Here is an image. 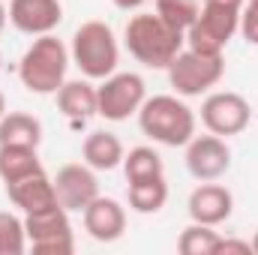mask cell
Instances as JSON below:
<instances>
[{"instance_id": "obj_1", "label": "cell", "mask_w": 258, "mask_h": 255, "mask_svg": "<svg viewBox=\"0 0 258 255\" xmlns=\"http://www.w3.org/2000/svg\"><path fill=\"white\" fill-rule=\"evenodd\" d=\"M123 39H126L129 54L138 63L150 66V69H168V63L183 51L186 33L165 24L156 12H141L129 18Z\"/></svg>"}, {"instance_id": "obj_2", "label": "cell", "mask_w": 258, "mask_h": 255, "mask_svg": "<svg viewBox=\"0 0 258 255\" xmlns=\"http://www.w3.org/2000/svg\"><path fill=\"white\" fill-rule=\"evenodd\" d=\"M138 126L147 138L165 147H183L195 138V114L177 96H153L138 108Z\"/></svg>"}, {"instance_id": "obj_3", "label": "cell", "mask_w": 258, "mask_h": 255, "mask_svg": "<svg viewBox=\"0 0 258 255\" xmlns=\"http://www.w3.org/2000/svg\"><path fill=\"white\" fill-rule=\"evenodd\" d=\"M66 66H69L66 45L57 36L45 33V36H36L33 45L24 51L18 63V78L30 93H39V96L57 93L66 81Z\"/></svg>"}, {"instance_id": "obj_4", "label": "cell", "mask_w": 258, "mask_h": 255, "mask_svg": "<svg viewBox=\"0 0 258 255\" xmlns=\"http://www.w3.org/2000/svg\"><path fill=\"white\" fill-rule=\"evenodd\" d=\"M117 39L105 21H87L72 36V60L87 78H108L117 69Z\"/></svg>"}, {"instance_id": "obj_5", "label": "cell", "mask_w": 258, "mask_h": 255, "mask_svg": "<svg viewBox=\"0 0 258 255\" xmlns=\"http://www.w3.org/2000/svg\"><path fill=\"white\" fill-rule=\"evenodd\" d=\"M240 12L243 9H228L216 3H204L198 9V18L186 30V45L198 54H222L228 39L240 27Z\"/></svg>"}, {"instance_id": "obj_6", "label": "cell", "mask_w": 258, "mask_h": 255, "mask_svg": "<svg viewBox=\"0 0 258 255\" xmlns=\"http://www.w3.org/2000/svg\"><path fill=\"white\" fill-rule=\"evenodd\" d=\"M222 72H225L222 54H198L186 48L168 63V81L180 96H201L204 90L219 84Z\"/></svg>"}, {"instance_id": "obj_7", "label": "cell", "mask_w": 258, "mask_h": 255, "mask_svg": "<svg viewBox=\"0 0 258 255\" xmlns=\"http://www.w3.org/2000/svg\"><path fill=\"white\" fill-rule=\"evenodd\" d=\"M66 207H48L39 213H24V231L36 255H69L75 249L72 225Z\"/></svg>"}, {"instance_id": "obj_8", "label": "cell", "mask_w": 258, "mask_h": 255, "mask_svg": "<svg viewBox=\"0 0 258 255\" xmlns=\"http://www.w3.org/2000/svg\"><path fill=\"white\" fill-rule=\"evenodd\" d=\"M144 99H147V90H144L141 75H135V72H111L96 87V105H99L96 114L117 123V120H126L129 114H138Z\"/></svg>"}, {"instance_id": "obj_9", "label": "cell", "mask_w": 258, "mask_h": 255, "mask_svg": "<svg viewBox=\"0 0 258 255\" xmlns=\"http://www.w3.org/2000/svg\"><path fill=\"white\" fill-rule=\"evenodd\" d=\"M249 102L240 93L222 90V93H210L201 105V123L210 129L213 135H237L249 126Z\"/></svg>"}, {"instance_id": "obj_10", "label": "cell", "mask_w": 258, "mask_h": 255, "mask_svg": "<svg viewBox=\"0 0 258 255\" xmlns=\"http://www.w3.org/2000/svg\"><path fill=\"white\" fill-rule=\"evenodd\" d=\"M186 168L195 180H219L231 168V150L219 135H198L186 147Z\"/></svg>"}, {"instance_id": "obj_11", "label": "cell", "mask_w": 258, "mask_h": 255, "mask_svg": "<svg viewBox=\"0 0 258 255\" xmlns=\"http://www.w3.org/2000/svg\"><path fill=\"white\" fill-rule=\"evenodd\" d=\"M9 21L27 36H45L63 21L60 0H9Z\"/></svg>"}, {"instance_id": "obj_12", "label": "cell", "mask_w": 258, "mask_h": 255, "mask_svg": "<svg viewBox=\"0 0 258 255\" xmlns=\"http://www.w3.org/2000/svg\"><path fill=\"white\" fill-rule=\"evenodd\" d=\"M54 192H57L60 207L81 213L99 195V180L90 165H63L54 177Z\"/></svg>"}, {"instance_id": "obj_13", "label": "cell", "mask_w": 258, "mask_h": 255, "mask_svg": "<svg viewBox=\"0 0 258 255\" xmlns=\"http://www.w3.org/2000/svg\"><path fill=\"white\" fill-rule=\"evenodd\" d=\"M81 216H84V231L99 243H114L126 231V213H123L120 201H114V198L96 195L81 210Z\"/></svg>"}, {"instance_id": "obj_14", "label": "cell", "mask_w": 258, "mask_h": 255, "mask_svg": "<svg viewBox=\"0 0 258 255\" xmlns=\"http://www.w3.org/2000/svg\"><path fill=\"white\" fill-rule=\"evenodd\" d=\"M6 195L24 213H39V210H48V207L60 204L57 192H54V180L45 174V168H39L33 174H24L18 180H9L6 183Z\"/></svg>"}, {"instance_id": "obj_15", "label": "cell", "mask_w": 258, "mask_h": 255, "mask_svg": "<svg viewBox=\"0 0 258 255\" xmlns=\"http://www.w3.org/2000/svg\"><path fill=\"white\" fill-rule=\"evenodd\" d=\"M234 210V198L225 186H216L210 180H204L198 189H192L189 195V216L192 222H201V225H219L231 216Z\"/></svg>"}, {"instance_id": "obj_16", "label": "cell", "mask_w": 258, "mask_h": 255, "mask_svg": "<svg viewBox=\"0 0 258 255\" xmlns=\"http://www.w3.org/2000/svg\"><path fill=\"white\" fill-rule=\"evenodd\" d=\"M57 108L63 111V117H69L75 126L84 123L87 117L96 114V87L90 81H63L57 90Z\"/></svg>"}, {"instance_id": "obj_17", "label": "cell", "mask_w": 258, "mask_h": 255, "mask_svg": "<svg viewBox=\"0 0 258 255\" xmlns=\"http://www.w3.org/2000/svg\"><path fill=\"white\" fill-rule=\"evenodd\" d=\"M81 156H84V162H87L93 171H111V168H117V165L123 162L126 153H123V144H120V138H117L114 132L99 129V132H90V135L84 138Z\"/></svg>"}, {"instance_id": "obj_18", "label": "cell", "mask_w": 258, "mask_h": 255, "mask_svg": "<svg viewBox=\"0 0 258 255\" xmlns=\"http://www.w3.org/2000/svg\"><path fill=\"white\" fill-rule=\"evenodd\" d=\"M42 141V123L33 114L24 111H6L0 117V144H24L39 147Z\"/></svg>"}, {"instance_id": "obj_19", "label": "cell", "mask_w": 258, "mask_h": 255, "mask_svg": "<svg viewBox=\"0 0 258 255\" xmlns=\"http://www.w3.org/2000/svg\"><path fill=\"white\" fill-rule=\"evenodd\" d=\"M42 162L36 156V147H24V144H0V180H18L24 174L39 171Z\"/></svg>"}, {"instance_id": "obj_20", "label": "cell", "mask_w": 258, "mask_h": 255, "mask_svg": "<svg viewBox=\"0 0 258 255\" xmlns=\"http://www.w3.org/2000/svg\"><path fill=\"white\" fill-rule=\"evenodd\" d=\"M168 201V183L165 174L147 177V180H132L129 183V207L135 213H159Z\"/></svg>"}, {"instance_id": "obj_21", "label": "cell", "mask_w": 258, "mask_h": 255, "mask_svg": "<svg viewBox=\"0 0 258 255\" xmlns=\"http://www.w3.org/2000/svg\"><path fill=\"white\" fill-rule=\"evenodd\" d=\"M123 174L126 180H147V177H159L165 174V165H162V156L153 150V147H132L126 156H123Z\"/></svg>"}, {"instance_id": "obj_22", "label": "cell", "mask_w": 258, "mask_h": 255, "mask_svg": "<svg viewBox=\"0 0 258 255\" xmlns=\"http://www.w3.org/2000/svg\"><path fill=\"white\" fill-rule=\"evenodd\" d=\"M216 246H219V234L213 231V225H201V222L183 228L177 240L180 255H216Z\"/></svg>"}, {"instance_id": "obj_23", "label": "cell", "mask_w": 258, "mask_h": 255, "mask_svg": "<svg viewBox=\"0 0 258 255\" xmlns=\"http://www.w3.org/2000/svg\"><path fill=\"white\" fill-rule=\"evenodd\" d=\"M153 3H156V15L180 33H186L198 18V0H153Z\"/></svg>"}, {"instance_id": "obj_24", "label": "cell", "mask_w": 258, "mask_h": 255, "mask_svg": "<svg viewBox=\"0 0 258 255\" xmlns=\"http://www.w3.org/2000/svg\"><path fill=\"white\" fill-rule=\"evenodd\" d=\"M24 249H27L24 222L12 213L0 210V255H21Z\"/></svg>"}, {"instance_id": "obj_25", "label": "cell", "mask_w": 258, "mask_h": 255, "mask_svg": "<svg viewBox=\"0 0 258 255\" xmlns=\"http://www.w3.org/2000/svg\"><path fill=\"white\" fill-rule=\"evenodd\" d=\"M237 30L243 33V39H246L249 45H258V6L249 3V9L240 12V27H237Z\"/></svg>"}, {"instance_id": "obj_26", "label": "cell", "mask_w": 258, "mask_h": 255, "mask_svg": "<svg viewBox=\"0 0 258 255\" xmlns=\"http://www.w3.org/2000/svg\"><path fill=\"white\" fill-rule=\"evenodd\" d=\"M249 252H252V243H246V240H222L219 237L216 255H249Z\"/></svg>"}, {"instance_id": "obj_27", "label": "cell", "mask_w": 258, "mask_h": 255, "mask_svg": "<svg viewBox=\"0 0 258 255\" xmlns=\"http://www.w3.org/2000/svg\"><path fill=\"white\" fill-rule=\"evenodd\" d=\"M144 3H150V0H114V6H117V9H123V12L138 9V6H144Z\"/></svg>"}, {"instance_id": "obj_28", "label": "cell", "mask_w": 258, "mask_h": 255, "mask_svg": "<svg viewBox=\"0 0 258 255\" xmlns=\"http://www.w3.org/2000/svg\"><path fill=\"white\" fill-rule=\"evenodd\" d=\"M204 3H216V6H228V9H243V0H204Z\"/></svg>"}, {"instance_id": "obj_29", "label": "cell", "mask_w": 258, "mask_h": 255, "mask_svg": "<svg viewBox=\"0 0 258 255\" xmlns=\"http://www.w3.org/2000/svg\"><path fill=\"white\" fill-rule=\"evenodd\" d=\"M6 18H9V9L0 3V33H3V27H6Z\"/></svg>"}, {"instance_id": "obj_30", "label": "cell", "mask_w": 258, "mask_h": 255, "mask_svg": "<svg viewBox=\"0 0 258 255\" xmlns=\"http://www.w3.org/2000/svg\"><path fill=\"white\" fill-rule=\"evenodd\" d=\"M6 114V99H3V93H0V117Z\"/></svg>"}, {"instance_id": "obj_31", "label": "cell", "mask_w": 258, "mask_h": 255, "mask_svg": "<svg viewBox=\"0 0 258 255\" xmlns=\"http://www.w3.org/2000/svg\"><path fill=\"white\" fill-rule=\"evenodd\" d=\"M252 252L258 255V234H255V237H252Z\"/></svg>"}, {"instance_id": "obj_32", "label": "cell", "mask_w": 258, "mask_h": 255, "mask_svg": "<svg viewBox=\"0 0 258 255\" xmlns=\"http://www.w3.org/2000/svg\"><path fill=\"white\" fill-rule=\"evenodd\" d=\"M249 3H252V6H258V0H249Z\"/></svg>"}, {"instance_id": "obj_33", "label": "cell", "mask_w": 258, "mask_h": 255, "mask_svg": "<svg viewBox=\"0 0 258 255\" xmlns=\"http://www.w3.org/2000/svg\"><path fill=\"white\" fill-rule=\"evenodd\" d=\"M0 69H3V57H0Z\"/></svg>"}]
</instances>
